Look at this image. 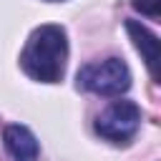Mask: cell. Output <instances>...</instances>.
<instances>
[{
  "instance_id": "6da1fadb",
  "label": "cell",
  "mask_w": 161,
  "mask_h": 161,
  "mask_svg": "<svg viewBox=\"0 0 161 161\" xmlns=\"http://www.w3.org/2000/svg\"><path fill=\"white\" fill-rule=\"evenodd\" d=\"M68 33L58 23H45L30 30L23 50L20 68L30 80L38 83H60L68 68Z\"/></svg>"
},
{
  "instance_id": "7a4b0ae2",
  "label": "cell",
  "mask_w": 161,
  "mask_h": 161,
  "mask_svg": "<svg viewBox=\"0 0 161 161\" xmlns=\"http://www.w3.org/2000/svg\"><path fill=\"white\" fill-rule=\"evenodd\" d=\"M75 86L80 91L106 96V98H118L131 88V68L126 65L123 58L108 55L103 60L86 63L75 73Z\"/></svg>"
},
{
  "instance_id": "3957f363",
  "label": "cell",
  "mask_w": 161,
  "mask_h": 161,
  "mask_svg": "<svg viewBox=\"0 0 161 161\" xmlns=\"http://www.w3.org/2000/svg\"><path fill=\"white\" fill-rule=\"evenodd\" d=\"M93 128L103 141H108L113 146H126L133 141V136L141 128V106L128 98L111 101L96 116Z\"/></svg>"
},
{
  "instance_id": "277c9868",
  "label": "cell",
  "mask_w": 161,
  "mask_h": 161,
  "mask_svg": "<svg viewBox=\"0 0 161 161\" xmlns=\"http://www.w3.org/2000/svg\"><path fill=\"white\" fill-rule=\"evenodd\" d=\"M3 146L10 161H38L40 143L35 133L23 123H8L3 128Z\"/></svg>"
},
{
  "instance_id": "5b68a950",
  "label": "cell",
  "mask_w": 161,
  "mask_h": 161,
  "mask_svg": "<svg viewBox=\"0 0 161 161\" xmlns=\"http://www.w3.org/2000/svg\"><path fill=\"white\" fill-rule=\"evenodd\" d=\"M126 30H128L136 50L141 53V58L151 73V80L158 83V38H156V33H151L138 20H126Z\"/></svg>"
},
{
  "instance_id": "8992f818",
  "label": "cell",
  "mask_w": 161,
  "mask_h": 161,
  "mask_svg": "<svg viewBox=\"0 0 161 161\" xmlns=\"http://www.w3.org/2000/svg\"><path fill=\"white\" fill-rule=\"evenodd\" d=\"M131 8L151 20H156L161 15V0H131Z\"/></svg>"
},
{
  "instance_id": "52a82bcc",
  "label": "cell",
  "mask_w": 161,
  "mask_h": 161,
  "mask_svg": "<svg viewBox=\"0 0 161 161\" xmlns=\"http://www.w3.org/2000/svg\"><path fill=\"white\" fill-rule=\"evenodd\" d=\"M45 3H63V0H45Z\"/></svg>"
}]
</instances>
